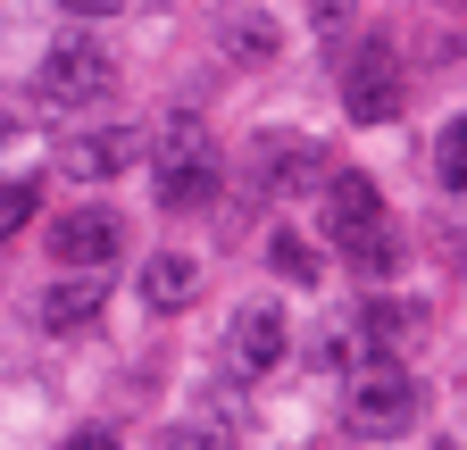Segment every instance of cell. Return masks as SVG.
<instances>
[{
    "instance_id": "5bb4252c",
    "label": "cell",
    "mask_w": 467,
    "mask_h": 450,
    "mask_svg": "<svg viewBox=\"0 0 467 450\" xmlns=\"http://www.w3.org/2000/svg\"><path fill=\"white\" fill-rule=\"evenodd\" d=\"M267 267L284 275V284H317V275H326V267H317V251H309L301 234H267Z\"/></svg>"
},
{
    "instance_id": "277c9868",
    "label": "cell",
    "mask_w": 467,
    "mask_h": 450,
    "mask_svg": "<svg viewBox=\"0 0 467 450\" xmlns=\"http://www.w3.org/2000/svg\"><path fill=\"white\" fill-rule=\"evenodd\" d=\"M418 425V384H409V367L376 359L359 384H350V434H368V442H392Z\"/></svg>"
},
{
    "instance_id": "8fae6325",
    "label": "cell",
    "mask_w": 467,
    "mask_h": 450,
    "mask_svg": "<svg viewBox=\"0 0 467 450\" xmlns=\"http://www.w3.org/2000/svg\"><path fill=\"white\" fill-rule=\"evenodd\" d=\"M418 317H426V309H409V301H368V309H359V343H368L376 359H392V351H409V343L426 333Z\"/></svg>"
},
{
    "instance_id": "3957f363",
    "label": "cell",
    "mask_w": 467,
    "mask_h": 450,
    "mask_svg": "<svg viewBox=\"0 0 467 450\" xmlns=\"http://www.w3.org/2000/svg\"><path fill=\"white\" fill-rule=\"evenodd\" d=\"M34 84H42L50 108H100L117 92V59L100 42H50V59L34 67Z\"/></svg>"
},
{
    "instance_id": "6da1fadb",
    "label": "cell",
    "mask_w": 467,
    "mask_h": 450,
    "mask_svg": "<svg viewBox=\"0 0 467 450\" xmlns=\"http://www.w3.org/2000/svg\"><path fill=\"white\" fill-rule=\"evenodd\" d=\"M309 192H317V225H326V242L350 251V267H359L368 284L400 267V242H392V225H384V192H376V176L342 167V176H326V184H309Z\"/></svg>"
},
{
    "instance_id": "9c48e42d",
    "label": "cell",
    "mask_w": 467,
    "mask_h": 450,
    "mask_svg": "<svg viewBox=\"0 0 467 450\" xmlns=\"http://www.w3.org/2000/svg\"><path fill=\"white\" fill-rule=\"evenodd\" d=\"M225 359L243 367V375H275L284 367V309L251 301L243 317H234V333H225Z\"/></svg>"
},
{
    "instance_id": "d6986e66",
    "label": "cell",
    "mask_w": 467,
    "mask_h": 450,
    "mask_svg": "<svg viewBox=\"0 0 467 450\" xmlns=\"http://www.w3.org/2000/svg\"><path fill=\"white\" fill-rule=\"evenodd\" d=\"M58 9H67V17H117L126 0H58Z\"/></svg>"
},
{
    "instance_id": "4fadbf2b",
    "label": "cell",
    "mask_w": 467,
    "mask_h": 450,
    "mask_svg": "<svg viewBox=\"0 0 467 450\" xmlns=\"http://www.w3.org/2000/svg\"><path fill=\"white\" fill-rule=\"evenodd\" d=\"M275 50H284L275 17H243V26H225V59H243V67H267Z\"/></svg>"
},
{
    "instance_id": "ba28073f",
    "label": "cell",
    "mask_w": 467,
    "mask_h": 450,
    "mask_svg": "<svg viewBox=\"0 0 467 450\" xmlns=\"http://www.w3.org/2000/svg\"><path fill=\"white\" fill-rule=\"evenodd\" d=\"M134 159H142V134H134V126H100V134L58 142V176H76V184H109V176H126Z\"/></svg>"
},
{
    "instance_id": "ffe728a7",
    "label": "cell",
    "mask_w": 467,
    "mask_h": 450,
    "mask_svg": "<svg viewBox=\"0 0 467 450\" xmlns=\"http://www.w3.org/2000/svg\"><path fill=\"white\" fill-rule=\"evenodd\" d=\"M67 450H117V434H100V425H84V434H67Z\"/></svg>"
},
{
    "instance_id": "9a60e30c",
    "label": "cell",
    "mask_w": 467,
    "mask_h": 450,
    "mask_svg": "<svg viewBox=\"0 0 467 450\" xmlns=\"http://www.w3.org/2000/svg\"><path fill=\"white\" fill-rule=\"evenodd\" d=\"M34 209H42V184H34V176H0V242H9Z\"/></svg>"
},
{
    "instance_id": "e0dca14e",
    "label": "cell",
    "mask_w": 467,
    "mask_h": 450,
    "mask_svg": "<svg viewBox=\"0 0 467 450\" xmlns=\"http://www.w3.org/2000/svg\"><path fill=\"white\" fill-rule=\"evenodd\" d=\"M434 167H442V184H451V192L467 184V126H459V118H451V134H442V150H434Z\"/></svg>"
},
{
    "instance_id": "5b68a950",
    "label": "cell",
    "mask_w": 467,
    "mask_h": 450,
    "mask_svg": "<svg viewBox=\"0 0 467 450\" xmlns=\"http://www.w3.org/2000/svg\"><path fill=\"white\" fill-rule=\"evenodd\" d=\"M342 108L359 126H384V118H400V50L376 34V42H359L342 59Z\"/></svg>"
},
{
    "instance_id": "8992f818",
    "label": "cell",
    "mask_w": 467,
    "mask_h": 450,
    "mask_svg": "<svg viewBox=\"0 0 467 450\" xmlns=\"http://www.w3.org/2000/svg\"><path fill=\"white\" fill-rule=\"evenodd\" d=\"M117 251H126V225H117V209H67V217H58L50 225V259L58 267H109Z\"/></svg>"
},
{
    "instance_id": "52a82bcc",
    "label": "cell",
    "mask_w": 467,
    "mask_h": 450,
    "mask_svg": "<svg viewBox=\"0 0 467 450\" xmlns=\"http://www.w3.org/2000/svg\"><path fill=\"white\" fill-rule=\"evenodd\" d=\"M317 184V150L301 134H259L251 142V192L259 200H292V192H309Z\"/></svg>"
},
{
    "instance_id": "7c38bea8",
    "label": "cell",
    "mask_w": 467,
    "mask_h": 450,
    "mask_svg": "<svg viewBox=\"0 0 467 450\" xmlns=\"http://www.w3.org/2000/svg\"><path fill=\"white\" fill-rule=\"evenodd\" d=\"M192 292H201V267H192L184 251H159V259L142 267V301H150V309H184Z\"/></svg>"
},
{
    "instance_id": "ac0fdd59",
    "label": "cell",
    "mask_w": 467,
    "mask_h": 450,
    "mask_svg": "<svg viewBox=\"0 0 467 450\" xmlns=\"http://www.w3.org/2000/svg\"><path fill=\"white\" fill-rule=\"evenodd\" d=\"M350 17H359V0H309V26L317 34H342Z\"/></svg>"
},
{
    "instance_id": "2e32d148",
    "label": "cell",
    "mask_w": 467,
    "mask_h": 450,
    "mask_svg": "<svg viewBox=\"0 0 467 450\" xmlns=\"http://www.w3.org/2000/svg\"><path fill=\"white\" fill-rule=\"evenodd\" d=\"M159 450H234V425H167Z\"/></svg>"
},
{
    "instance_id": "44dd1931",
    "label": "cell",
    "mask_w": 467,
    "mask_h": 450,
    "mask_svg": "<svg viewBox=\"0 0 467 450\" xmlns=\"http://www.w3.org/2000/svg\"><path fill=\"white\" fill-rule=\"evenodd\" d=\"M434 450H459V442H434Z\"/></svg>"
},
{
    "instance_id": "30bf717a",
    "label": "cell",
    "mask_w": 467,
    "mask_h": 450,
    "mask_svg": "<svg viewBox=\"0 0 467 450\" xmlns=\"http://www.w3.org/2000/svg\"><path fill=\"white\" fill-rule=\"evenodd\" d=\"M100 301H109L100 267H92V275H76V284H50V292H42V333H76V325H92V317H100Z\"/></svg>"
},
{
    "instance_id": "7a4b0ae2",
    "label": "cell",
    "mask_w": 467,
    "mask_h": 450,
    "mask_svg": "<svg viewBox=\"0 0 467 450\" xmlns=\"http://www.w3.org/2000/svg\"><path fill=\"white\" fill-rule=\"evenodd\" d=\"M217 184H225V167H217L209 126L192 118V108H184V118H167V134L150 150V192H159V209H209Z\"/></svg>"
}]
</instances>
